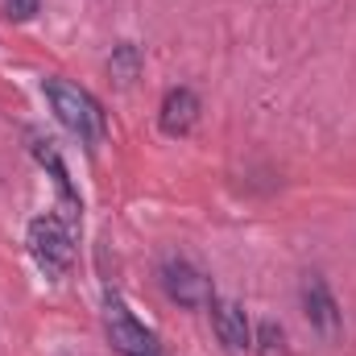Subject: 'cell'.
Returning a JSON list of instances; mask_svg holds the SVG:
<instances>
[{"mask_svg": "<svg viewBox=\"0 0 356 356\" xmlns=\"http://www.w3.org/2000/svg\"><path fill=\"white\" fill-rule=\"evenodd\" d=\"M42 95H46L50 112L58 116V124H63L67 133H75L88 149H95V145L104 141L108 116H104V104H99L88 88H79V83H71V79H63V75H46V79H42Z\"/></svg>", "mask_w": 356, "mask_h": 356, "instance_id": "1", "label": "cell"}, {"mask_svg": "<svg viewBox=\"0 0 356 356\" xmlns=\"http://www.w3.org/2000/svg\"><path fill=\"white\" fill-rule=\"evenodd\" d=\"M25 245H29V257L33 266L42 269L46 277H67L75 266V236H71V224L58 216V211H46V216H33L29 228H25Z\"/></svg>", "mask_w": 356, "mask_h": 356, "instance_id": "2", "label": "cell"}, {"mask_svg": "<svg viewBox=\"0 0 356 356\" xmlns=\"http://www.w3.org/2000/svg\"><path fill=\"white\" fill-rule=\"evenodd\" d=\"M104 332L120 356H162L158 336L129 311V302L116 290H104Z\"/></svg>", "mask_w": 356, "mask_h": 356, "instance_id": "3", "label": "cell"}, {"mask_svg": "<svg viewBox=\"0 0 356 356\" xmlns=\"http://www.w3.org/2000/svg\"><path fill=\"white\" fill-rule=\"evenodd\" d=\"M158 277H162L166 298L178 302V307H186V311H199V307H211V302H216L211 277L199 266H191L186 257H166L162 269H158Z\"/></svg>", "mask_w": 356, "mask_h": 356, "instance_id": "4", "label": "cell"}, {"mask_svg": "<svg viewBox=\"0 0 356 356\" xmlns=\"http://www.w3.org/2000/svg\"><path fill=\"white\" fill-rule=\"evenodd\" d=\"M25 141H29V154L38 158V166H42L46 175L54 178V191H58V199H63V207H67V216H71V224H79V211H83V199H79V191H75V182H71V170H67V162H63V154H58V145H54L50 137H42L38 129H29V133H25Z\"/></svg>", "mask_w": 356, "mask_h": 356, "instance_id": "5", "label": "cell"}, {"mask_svg": "<svg viewBox=\"0 0 356 356\" xmlns=\"http://www.w3.org/2000/svg\"><path fill=\"white\" fill-rule=\"evenodd\" d=\"M298 298H302V315H307V323L319 332V336H336L340 332V302H336V294H332V286L323 282V273H307L302 277V286H298Z\"/></svg>", "mask_w": 356, "mask_h": 356, "instance_id": "6", "label": "cell"}, {"mask_svg": "<svg viewBox=\"0 0 356 356\" xmlns=\"http://www.w3.org/2000/svg\"><path fill=\"white\" fill-rule=\"evenodd\" d=\"M211 323H216V336H220L224 353L245 356L249 348H253V327H249V315H245L241 302L216 298V302H211Z\"/></svg>", "mask_w": 356, "mask_h": 356, "instance_id": "7", "label": "cell"}, {"mask_svg": "<svg viewBox=\"0 0 356 356\" xmlns=\"http://www.w3.org/2000/svg\"><path fill=\"white\" fill-rule=\"evenodd\" d=\"M199 120V95L191 88H170L162 95V108H158V124L166 137H186Z\"/></svg>", "mask_w": 356, "mask_h": 356, "instance_id": "8", "label": "cell"}, {"mask_svg": "<svg viewBox=\"0 0 356 356\" xmlns=\"http://www.w3.org/2000/svg\"><path fill=\"white\" fill-rule=\"evenodd\" d=\"M108 67H112V79L129 88V83L137 79V71H141V50H137L133 42H120V46L112 50V58H108Z\"/></svg>", "mask_w": 356, "mask_h": 356, "instance_id": "9", "label": "cell"}, {"mask_svg": "<svg viewBox=\"0 0 356 356\" xmlns=\"http://www.w3.org/2000/svg\"><path fill=\"white\" fill-rule=\"evenodd\" d=\"M257 344H261V356H286V332L273 319H266L257 327Z\"/></svg>", "mask_w": 356, "mask_h": 356, "instance_id": "10", "label": "cell"}, {"mask_svg": "<svg viewBox=\"0 0 356 356\" xmlns=\"http://www.w3.org/2000/svg\"><path fill=\"white\" fill-rule=\"evenodd\" d=\"M4 8H8L13 21H33L38 8H42V0H4Z\"/></svg>", "mask_w": 356, "mask_h": 356, "instance_id": "11", "label": "cell"}]
</instances>
